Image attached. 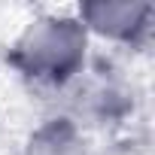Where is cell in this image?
<instances>
[{"label":"cell","instance_id":"6da1fadb","mask_svg":"<svg viewBox=\"0 0 155 155\" xmlns=\"http://www.w3.org/2000/svg\"><path fill=\"white\" fill-rule=\"evenodd\" d=\"M88 31L76 15H43L9 46V64L37 85L64 88L85 67Z\"/></svg>","mask_w":155,"mask_h":155},{"label":"cell","instance_id":"7a4b0ae2","mask_svg":"<svg viewBox=\"0 0 155 155\" xmlns=\"http://www.w3.org/2000/svg\"><path fill=\"white\" fill-rule=\"evenodd\" d=\"M82 28L88 34L107 37L113 43H140L149 34L152 25V6L149 3H128V0H94L82 3L79 15Z\"/></svg>","mask_w":155,"mask_h":155},{"label":"cell","instance_id":"3957f363","mask_svg":"<svg viewBox=\"0 0 155 155\" xmlns=\"http://www.w3.org/2000/svg\"><path fill=\"white\" fill-rule=\"evenodd\" d=\"M25 155H91V149H88L79 125L67 116H58V119L43 122L31 134Z\"/></svg>","mask_w":155,"mask_h":155}]
</instances>
